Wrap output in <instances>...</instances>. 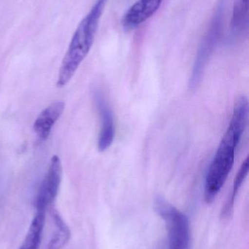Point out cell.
Returning <instances> with one entry per match:
<instances>
[{
    "label": "cell",
    "instance_id": "obj_1",
    "mask_svg": "<svg viewBox=\"0 0 249 249\" xmlns=\"http://www.w3.org/2000/svg\"><path fill=\"white\" fill-rule=\"evenodd\" d=\"M248 118V99L246 96H241L235 102L229 127L208 171L204 192L207 203H213L232 170L235 149L247 127Z\"/></svg>",
    "mask_w": 249,
    "mask_h": 249
},
{
    "label": "cell",
    "instance_id": "obj_2",
    "mask_svg": "<svg viewBox=\"0 0 249 249\" xmlns=\"http://www.w3.org/2000/svg\"><path fill=\"white\" fill-rule=\"evenodd\" d=\"M106 1L107 0H96L89 13L79 23L61 62L57 78V87L63 88L71 80L79 66L89 54Z\"/></svg>",
    "mask_w": 249,
    "mask_h": 249
},
{
    "label": "cell",
    "instance_id": "obj_3",
    "mask_svg": "<svg viewBox=\"0 0 249 249\" xmlns=\"http://www.w3.org/2000/svg\"><path fill=\"white\" fill-rule=\"evenodd\" d=\"M155 210L163 219L168 232V249H190V220L162 197L155 200Z\"/></svg>",
    "mask_w": 249,
    "mask_h": 249
},
{
    "label": "cell",
    "instance_id": "obj_4",
    "mask_svg": "<svg viewBox=\"0 0 249 249\" xmlns=\"http://www.w3.org/2000/svg\"><path fill=\"white\" fill-rule=\"evenodd\" d=\"M62 177V166L57 155L51 158L48 171L39 186L35 198L36 211L46 212L47 209L55 201Z\"/></svg>",
    "mask_w": 249,
    "mask_h": 249
},
{
    "label": "cell",
    "instance_id": "obj_5",
    "mask_svg": "<svg viewBox=\"0 0 249 249\" xmlns=\"http://www.w3.org/2000/svg\"><path fill=\"white\" fill-rule=\"evenodd\" d=\"M94 99L101 118V129L98 139V149L105 152L114 142L115 136L114 115L108 102L102 92L96 90L94 93Z\"/></svg>",
    "mask_w": 249,
    "mask_h": 249
},
{
    "label": "cell",
    "instance_id": "obj_6",
    "mask_svg": "<svg viewBox=\"0 0 249 249\" xmlns=\"http://www.w3.org/2000/svg\"><path fill=\"white\" fill-rule=\"evenodd\" d=\"M162 0H138L136 1L123 18L124 29L132 30L150 18L160 7Z\"/></svg>",
    "mask_w": 249,
    "mask_h": 249
},
{
    "label": "cell",
    "instance_id": "obj_7",
    "mask_svg": "<svg viewBox=\"0 0 249 249\" xmlns=\"http://www.w3.org/2000/svg\"><path fill=\"white\" fill-rule=\"evenodd\" d=\"M64 108V102H56L45 108L38 115L34 124L33 128L40 140L45 141L48 139L52 127L62 115Z\"/></svg>",
    "mask_w": 249,
    "mask_h": 249
},
{
    "label": "cell",
    "instance_id": "obj_8",
    "mask_svg": "<svg viewBox=\"0 0 249 249\" xmlns=\"http://www.w3.org/2000/svg\"><path fill=\"white\" fill-rule=\"evenodd\" d=\"M45 212L36 211L24 241L19 249H39L45 222Z\"/></svg>",
    "mask_w": 249,
    "mask_h": 249
},
{
    "label": "cell",
    "instance_id": "obj_9",
    "mask_svg": "<svg viewBox=\"0 0 249 249\" xmlns=\"http://www.w3.org/2000/svg\"><path fill=\"white\" fill-rule=\"evenodd\" d=\"M51 215L57 231L48 243V249H62L70 241L71 232L70 228L57 211L53 210Z\"/></svg>",
    "mask_w": 249,
    "mask_h": 249
},
{
    "label": "cell",
    "instance_id": "obj_10",
    "mask_svg": "<svg viewBox=\"0 0 249 249\" xmlns=\"http://www.w3.org/2000/svg\"><path fill=\"white\" fill-rule=\"evenodd\" d=\"M249 168V157L243 162L239 171L235 177V181H234L233 192H232V196L228 200V203L225 204L223 210H222V216L227 218L228 216H230L232 213V209H233L234 202H235V197L239 191L240 188L242 186L244 180L247 178L248 175Z\"/></svg>",
    "mask_w": 249,
    "mask_h": 249
},
{
    "label": "cell",
    "instance_id": "obj_11",
    "mask_svg": "<svg viewBox=\"0 0 249 249\" xmlns=\"http://www.w3.org/2000/svg\"><path fill=\"white\" fill-rule=\"evenodd\" d=\"M249 0H235L232 26L234 29H241L248 23Z\"/></svg>",
    "mask_w": 249,
    "mask_h": 249
}]
</instances>
